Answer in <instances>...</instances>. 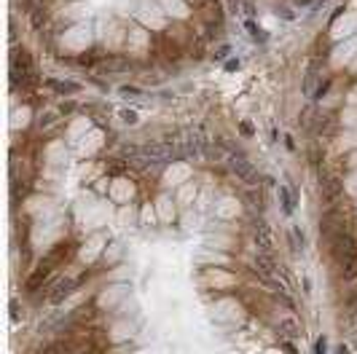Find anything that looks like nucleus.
Returning a JSON list of instances; mask_svg holds the SVG:
<instances>
[{
    "label": "nucleus",
    "mask_w": 357,
    "mask_h": 354,
    "mask_svg": "<svg viewBox=\"0 0 357 354\" xmlns=\"http://www.w3.org/2000/svg\"><path fill=\"white\" fill-rule=\"evenodd\" d=\"M339 354H352V349H349L347 344H341V346H339Z\"/></svg>",
    "instance_id": "30"
},
{
    "label": "nucleus",
    "mask_w": 357,
    "mask_h": 354,
    "mask_svg": "<svg viewBox=\"0 0 357 354\" xmlns=\"http://www.w3.org/2000/svg\"><path fill=\"white\" fill-rule=\"evenodd\" d=\"M320 193H323V202L325 204H336L339 199L344 196V183H341V177L339 174H325V177H320Z\"/></svg>",
    "instance_id": "5"
},
{
    "label": "nucleus",
    "mask_w": 357,
    "mask_h": 354,
    "mask_svg": "<svg viewBox=\"0 0 357 354\" xmlns=\"http://www.w3.org/2000/svg\"><path fill=\"white\" fill-rule=\"evenodd\" d=\"M121 118L126 124H137V113L132 110V108H126V110H121Z\"/></svg>",
    "instance_id": "21"
},
{
    "label": "nucleus",
    "mask_w": 357,
    "mask_h": 354,
    "mask_svg": "<svg viewBox=\"0 0 357 354\" xmlns=\"http://www.w3.org/2000/svg\"><path fill=\"white\" fill-rule=\"evenodd\" d=\"M11 320H14V322L22 320V314H19V303H16V301H11Z\"/></svg>",
    "instance_id": "23"
},
{
    "label": "nucleus",
    "mask_w": 357,
    "mask_h": 354,
    "mask_svg": "<svg viewBox=\"0 0 357 354\" xmlns=\"http://www.w3.org/2000/svg\"><path fill=\"white\" fill-rule=\"evenodd\" d=\"M49 86L51 89H59L62 94H70V91H78L81 89L78 84H73V81H49Z\"/></svg>",
    "instance_id": "16"
},
{
    "label": "nucleus",
    "mask_w": 357,
    "mask_h": 354,
    "mask_svg": "<svg viewBox=\"0 0 357 354\" xmlns=\"http://www.w3.org/2000/svg\"><path fill=\"white\" fill-rule=\"evenodd\" d=\"M255 268L264 279H271L277 274V263H274V252H258L255 255Z\"/></svg>",
    "instance_id": "8"
},
{
    "label": "nucleus",
    "mask_w": 357,
    "mask_h": 354,
    "mask_svg": "<svg viewBox=\"0 0 357 354\" xmlns=\"http://www.w3.org/2000/svg\"><path fill=\"white\" fill-rule=\"evenodd\" d=\"M255 247L258 252H274V236L264 220H255Z\"/></svg>",
    "instance_id": "7"
},
{
    "label": "nucleus",
    "mask_w": 357,
    "mask_h": 354,
    "mask_svg": "<svg viewBox=\"0 0 357 354\" xmlns=\"http://www.w3.org/2000/svg\"><path fill=\"white\" fill-rule=\"evenodd\" d=\"M347 311L349 314H357V290L354 287L347 292Z\"/></svg>",
    "instance_id": "18"
},
{
    "label": "nucleus",
    "mask_w": 357,
    "mask_h": 354,
    "mask_svg": "<svg viewBox=\"0 0 357 354\" xmlns=\"http://www.w3.org/2000/svg\"><path fill=\"white\" fill-rule=\"evenodd\" d=\"M239 132H242V137H253L255 129H253V124H250V121H242L239 124Z\"/></svg>",
    "instance_id": "22"
},
{
    "label": "nucleus",
    "mask_w": 357,
    "mask_h": 354,
    "mask_svg": "<svg viewBox=\"0 0 357 354\" xmlns=\"http://www.w3.org/2000/svg\"><path fill=\"white\" fill-rule=\"evenodd\" d=\"M325 351H328V338L320 336V338L314 341V354H325Z\"/></svg>",
    "instance_id": "20"
},
{
    "label": "nucleus",
    "mask_w": 357,
    "mask_h": 354,
    "mask_svg": "<svg viewBox=\"0 0 357 354\" xmlns=\"http://www.w3.org/2000/svg\"><path fill=\"white\" fill-rule=\"evenodd\" d=\"M349 215L344 209H336V207H330L328 212H325V218H323V223H320V233L325 236V239L330 242L333 236H339V233H349Z\"/></svg>",
    "instance_id": "1"
},
{
    "label": "nucleus",
    "mask_w": 357,
    "mask_h": 354,
    "mask_svg": "<svg viewBox=\"0 0 357 354\" xmlns=\"http://www.w3.org/2000/svg\"><path fill=\"white\" fill-rule=\"evenodd\" d=\"M54 121H57V115H46V118H41L38 124H41V126H51Z\"/></svg>",
    "instance_id": "26"
},
{
    "label": "nucleus",
    "mask_w": 357,
    "mask_h": 354,
    "mask_svg": "<svg viewBox=\"0 0 357 354\" xmlns=\"http://www.w3.org/2000/svg\"><path fill=\"white\" fill-rule=\"evenodd\" d=\"M328 247H330V255L336 258L339 263H347L349 258L357 252V242H354L352 233H339V236H333V239L328 242Z\"/></svg>",
    "instance_id": "2"
},
{
    "label": "nucleus",
    "mask_w": 357,
    "mask_h": 354,
    "mask_svg": "<svg viewBox=\"0 0 357 354\" xmlns=\"http://www.w3.org/2000/svg\"><path fill=\"white\" fill-rule=\"evenodd\" d=\"M97 67H100V73H126L132 67V62L126 56H105Z\"/></svg>",
    "instance_id": "9"
},
{
    "label": "nucleus",
    "mask_w": 357,
    "mask_h": 354,
    "mask_svg": "<svg viewBox=\"0 0 357 354\" xmlns=\"http://www.w3.org/2000/svg\"><path fill=\"white\" fill-rule=\"evenodd\" d=\"M279 202H282V212L285 215H293V209H295V196L288 185H279Z\"/></svg>",
    "instance_id": "12"
},
{
    "label": "nucleus",
    "mask_w": 357,
    "mask_h": 354,
    "mask_svg": "<svg viewBox=\"0 0 357 354\" xmlns=\"http://www.w3.org/2000/svg\"><path fill=\"white\" fill-rule=\"evenodd\" d=\"M236 67H239V62H234V59H231V62H226V70H229V73H234Z\"/></svg>",
    "instance_id": "28"
},
{
    "label": "nucleus",
    "mask_w": 357,
    "mask_h": 354,
    "mask_svg": "<svg viewBox=\"0 0 357 354\" xmlns=\"http://www.w3.org/2000/svg\"><path fill=\"white\" fill-rule=\"evenodd\" d=\"M229 167L236 174V180H242L245 185H258L260 183V174L253 164L247 161V156H229Z\"/></svg>",
    "instance_id": "3"
},
{
    "label": "nucleus",
    "mask_w": 357,
    "mask_h": 354,
    "mask_svg": "<svg viewBox=\"0 0 357 354\" xmlns=\"http://www.w3.org/2000/svg\"><path fill=\"white\" fill-rule=\"evenodd\" d=\"M317 62H312V67L306 70V78H304V84H301V89H304V94L306 97H314V91H317Z\"/></svg>",
    "instance_id": "11"
},
{
    "label": "nucleus",
    "mask_w": 357,
    "mask_h": 354,
    "mask_svg": "<svg viewBox=\"0 0 357 354\" xmlns=\"http://www.w3.org/2000/svg\"><path fill=\"white\" fill-rule=\"evenodd\" d=\"M73 110H76V102H62V105H59V113H62V115L73 113Z\"/></svg>",
    "instance_id": "24"
},
{
    "label": "nucleus",
    "mask_w": 357,
    "mask_h": 354,
    "mask_svg": "<svg viewBox=\"0 0 357 354\" xmlns=\"http://www.w3.org/2000/svg\"><path fill=\"white\" fill-rule=\"evenodd\" d=\"M38 354H70V349L65 341H51V344H46Z\"/></svg>",
    "instance_id": "14"
},
{
    "label": "nucleus",
    "mask_w": 357,
    "mask_h": 354,
    "mask_svg": "<svg viewBox=\"0 0 357 354\" xmlns=\"http://www.w3.org/2000/svg\"><path fill=\"white\" fill-rule=\"evenodd\" d=\"M323 156H325V153H323V148H320L317 143L309 145V161H312V167H314V169H320V164H323Z\"/></svg>",
    "instance_id": "15"
},
{
    "label": "nucleus",
    "mask_w": 357,
    "mask_h": 354,
    "mask_svg": "<svg viewBox=\"0 0 357 354\" xmlns=\"http://www.w3.org/2000/svg\"><path fill=\"white\" fill-rule=\"evenodd\" d=\"M229 56V46H220V51H218V59H226Z\"/></svg>",
    "instance_id": "29"
},
{
    "label": "nucleus",
    "mask_w": 357,
    "mask_h": 354,
    "mask_svg": "<svg viewBox=\"0 0 357 354\" xmlns=\"http://www.w3.org/2000/svg\"><path fill=\"white\" fill-rule=\"evenodd\" d=\"M51 268H54V263L49 261V258H46V261L38 266L32 271V274L27 277V285H25V290L27 292H35V290H41V285L43 282H49V277H51Z\"/></svg>",
    "instance_id": "6"
},
{
    "label": "nucleus",
    "mask_w": 357,
    "mask_h": 354,
    "mask_svg": "<svg viewBox=\"0 0 357 354\" xmlns=\"http://www.w3.org/2000/svg\"><path fill=\"white\" fill-rule=\"evenodd\" d=\"M341 274H344V279H347V282L357 279V252L349 258L347 263H341Z\"/></svg>",
    "instance_id": "13"
},
{
    "label": "nucleus",
    "mask_w": 357,
    "mask_h": 354,
    "mask_svg": "<svg viewBox=\"0 0 357 354\" xmlns=\"http://www.w3.org/2000/svg\"><path fill=\"white\" fill-rule=\"evenodd\" d=\"M121 169H124V164H118V161H113V164H110V172H113V174H118Z\"/></svg>",
    "instance_id": "27"
},
{
    "label": "nucleus",
    "mask_w": 357,
    "mask_h": 354,
    "mask_svg": "<svg viewBox=\"0 0 357 354\" xmlns=\"http://www.w3.org/2000/svg\"><path fill=\"white\" fill-rule=\"evenodd\" d=\"M277 333H279L282 338H288V341H295V338L301 336V327H298V322H295L293 317H288V320H282V322H279Z\"/></svg>",
    "instance_id": "10"
},
{
    "label": "nucleus",
    "mask_w": 357,
    "mask_h": 354,
    "mask_svg": "<svg viewBox=\"0 0 357 354\" xmlns=\"http://www.w3.org/2000/svg\"><path fill=\"white\" fill-rule=\"evenodd\" d=\"M330 84H333L330 78H325V81H320V86H317V91H314V97H317V100H323L325 94H328V89H330Z\"/></svg>",
    "instance_id": "19"
},
{
    "label": "nucleus",
    "mask_w": 357,
    "mask_h": 354,
    "mask_svg": "<svg viewBox=\"0 0 357 354\" xmlns=\"http://www.w3.org/2000/svg\"><path fill=\"white\" fill-rule=\"evenodd\" d=\"M76 287H78L76 279H70V277H57L51 285H49V303H54V306L65 303L70 295H73Z\"/></svg>",
    "instance_id": "4"
},
{
    "label": "nucleus",
    "mask_w": 357,
    "mask_h": 354,
    "mask_svg": "<svg viewBox=\"0 0 357 354\" xmlns=\"http://www.w3.org/2000/svg\"><path fill=\"white\" fill-rule=\"evenodd\" d=\"M352 346H354V349H357V333H354V341H352Z\"/></svg>",
    "instance_id": "31"
},
{
    "label": "nucleus",
    "mask_w": 357,
    "mask_h": 354,
    "mask_svg": "<svg viewBox=\"0 0 357 354\" xmlns=\"http://www.w3.org/2000/svg\"><path fill=\"white\" fill-rule=\"evenodd\" d=\"M121 97H124V100H140L142 91H140L137 86H124V89H121Z\"/></svg>",
    "instance_id": "17"
},
{
    "label": "nucleus",
    "mask_w": 357,
    "mask_h": 354,
    "mask_svg": "<svg viewBox=\"0 0 357 354\" xmlns=\"http://www.w3.org/2000/svg\"><path fill=\"white\" fill-rule=\"evenodd\" d=\"M245 27H247V32H250V35H253V38H258V35H260V32H258V27H255V22H253V19H247V22H245Z\"/></svg>",
    "instance_id": "25"
}]
</instances>
